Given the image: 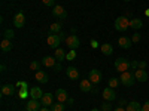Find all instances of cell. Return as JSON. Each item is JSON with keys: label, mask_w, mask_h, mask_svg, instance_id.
Segmentation results:
<instances>
[{"label": "cell", "mask_w": 149, "mask_h": 111, "mask_svg": "<svg viewBox=\"0 0 149 111\" xmlns=\"http://www.w3.org/2000/svg\"><path fill=\"white\" fill-rule=\"evenodd\" d=\"M42 96H43V92H42V89L40 88H31L30 89V98L31 99H42Z\"/></svg>", "instance_id": "cell-18"}, {"label": "cell", "mask_w": 149, "mask_h": 111, "mask_svg": "<svg viewBox=\"0 0 149 111\" xmlns=\"http://www.w3.org/2000/svg\"><path fill=\"white\" fill-rule=\"evenodd\" d=\"M115 111H127V110H124V108H122V107H118V108H116V110H115Z\"/></svg>", "instance_id": "cell-43"}, {"label": "cell", "mask_w": 149, "mask_h": 111, "mask_svg": "<svg viewBox=\"0 0 149 111\" xmlns=\"http://www.w3.org/2000/svg\"><path fill=\"white\" fill-rule=\"evenodd\" d=\"M127 111H142V107L137 101H133V102H128Z\"/></svg>", "instance_id": "cell-26"}, {"label": "cell", "mask_w": 149, "mask_h": 111, "mask_svg": "<svg viewBox=\"0 0 149 111\" xmlns=\"http://www.w3.org/2000/svg\"><path fill=\"white\" fill-rule=\"evenodd\" d=\"M102 111H110V104H102Z\"/></svg>", "instance_id": "cell-36"}, {"label": "cell", "mask_w": 149, "mask_h": 111, "mask_svg": "<svg viewBox=\"0 0 149 111\" xmlns=\"http://www.w3.org/2000/svg\"><path fill=\"white\" fill-rule=\"evenodd\" d=\"M130 27L137 31V30H140L143 27V21L140 18H133V19H130Z\"/></svg>", "instance_id": "cell-21"}, {"label": "cell", "mask_w": 149, "mask_h": 111, "mask_svg": "<svg viewBox=\"0 0 149 111\" xmlns=\"http://www.w3.org/2000/svg\"><path fill=\"white\" fill-rule=\"evenodd\" d=\"M91 111H102V110H97V108H93Z\"/></svg>", "instance_id": "cell-46"}, {"label": "cell", "mask_w": 149, "mask_h": 111, "mask_svg": "<svg viewBox=\"0 0 149 111\" xmlns=\"http://www.w3.org/2000/svg\"><path fill=\"white\" fill-rule=\"evenodd\" d=\"M142 111H149V101H146V102L142 105Z\"/></svg>", "instance_id": "cell-37"}, {"label": "cell", "mask_w": 149, "mask_h": 111, "mask_svg": "<svg viewBox=\"0 0 149 111\" xmlns=\"http://www.w3.org/2000/svg\"><path fill=\"white\" fill-rule=\"evenodd\" d=\"M88 79H90V82H91V83L98 84V83L102 82V79H103L102 71H100V70H97V68H93V70L90 71V74H88Z\"/></svg>", "instance_id": "cell-6"}, {"label": "cell", "mask_w": 149, "mask_h": 111, "mask_svg": "<svg viewBox=\"0 0 149 111\" xmlns=\"http://www.w3.org/2000/svg\"><path fill=\"white\" fill-rule=\"evenodd\" d=\"M131 40H133V43L140 42V33H134V34H133V37H131Z\"/></svg>", "instance_id": "cell-34"}, {"label": "cell", "mask_w": 149, "mask_h": 111, "mask_svg": "<svg viewBox=\"0 0 149 111\" xmlns=\"http://www.w3.org/2000/svg\"><path fill=\"white\" fill-rule=\"evenodd\" d=\"M30 68H31L33 71H39L40 62H37V61H31V62H30Z\"/></svg>", "instance_id": "cell-32"}, {"label": "cell", "mask_w": 149, "mask_h": 111, "mask_svg": "<svg viewBox=\"0 0 149 111\" xmlns=\"http://www.w3.org/2000/svg\"><path fill=\"white\" fill-rule=\"evenodd\" d=\"M79 89H81V92H93V83L90 82V79L82 80L79 84Z\"/></svg>", "instance_id": "cell-14"}, {"label": "cell", "mask_w": 149, "mask_h": 111, "mask_svg": "<svg viewBox=\"0 0 149 111\" xmlns=\"http://www.w3.org/2000/svg\"><path fill=\"white\" fill-rule=\"evenodd\" d=\"M58 62V61L55 59V56H43L42 59V64L45 67H49V68H54V65Z\"/></svg>", "instance_id": "cell-19"}, {"label": "cell", "mask_w": 149, "mask_h": 111, "mask_svg": "<svg viewBox=\"0 0 149 111\" xmlns=\"http://www.w3.org/2000/svg\"><path fill=\"white\" fill-rule=\"evenodd\" d=\"M0 70H2V73H3V71H6V65H5V64H2V67H0Z\"/></svg>", "instance_id": "cell-42"}, {"label": "cell", "mask_w": 149, "mask_h": 111, "mask_svg": "<svg viewBox=\"0 0 149 111\" xmlns=\"http://www.w3.org/2000/svg\"><path fill=\"white\" fill-rule=\"evenodd\" d=\"M139 67V62H137V61H133V62H131V68H137Z\"/></svg>", "instance_id": "cell-39"}, {"label": "cell", "mask_w": 149, "mask_h": 111, "mask_svg": "<svg viewBox=\"0 0 149 111\" xmlns=\"http://www.w3.org/2000/svg\"><path fill=\"white\" fill-rule=\"evenodd\" d=\"M17 86L19 88V90H18V96L21 98V99H24V98L30 96V89H29V84H27L26 82H18Z\"/></svg>", "instance_id": "cell-5"}, {"label": "cell", "mask_w": 149, "mask_h": 111, "mask_svg": "<svg viewBox=\"0 0 149 111\" xmlns=\"http://www.w3.org/2000/svg\"><path fill=\"white\" fill-rule=\"evenodd\" d=\"M0 49H2V52H9L10 49H12V43H10V40H6V39H3L2 40V43H0Z\"/></svg>", "instance_id": "cell-24"}, {"label": "cell", "mask_w": 149, "mask_h": 111, "mask_svg": "<svg viewBox=\"0 0 149 111\" xmlns=\"http://www.w3.org/2000/svg\"><path fill=\"white\" fill-rule=\"evenodd\" d=\"M145 67H146V62H145V61H142V62H139V68H140V70H143Z\"/></svg>", "instance_id": "cell-40"}, {"label": "cell", "mask_w": 149, "mask_h": 111, "mask_svg": "<svg viewBox=\"0 0 149 111\" xmlns=\"http://www.w3.org/2000/svg\"><path fill=\"white\" fill-rule=\"evenodd\" d=\"M131 67V62H128V59L125 58H118L115 61V68L119 71V73H124V71H128V68Z\"/></svg>", "instance_id": "cell-3"}, {"label": "cell", "mask_w": 149, "mask_h": 111, "mask_svg": "<svg viewBox=\"0 0 149 111\" xmlns=\"http://www.w3.org/2000/svg\"><path fill=\"white\" fill-rule=\"evenodd\" d=\"M134 77H136V80H137V82H146L148 80V73L145 70L137 68V70L134 71Z\"/></svg>", "instance_id": "cell-17"}, {"label": "cell", "mask_w": 149, "mask_h": 111, "mask_svg": "<svg viewBox=\"0 0 149 111\" xmlns=\"http://www.w3.org/2000/svg\"><path fill=\"white\" fill-rule=\"evenodd\" d=\"M55 59L58 61V62H61V61L66 59V52H64L61 47H57V49H55Z\"/></svg>", "instance_id": "cell-25"}, {"label": "cell", "mask_w": 149, "mask_h": 111, "mask_svg": "<svg viewBox=\"0 0 149 111\" xmlns=\"http://www.w3.org/2000/svg\"><path fill=\"white\" fill-rule=\"evenodd\" d=\"M74 58H76V51H73V49H70L69 53H66V59H67V61H73Z\"/></svg>", "instance_id": "cell-31"}, {"label": "cell", "mask_w": 149, "mask_h": 111, "mask_svg": "<svg viewBox=\"0 0 149 111\" xmlns=\"http://www.w3.org/2000/svg\"><path fill=\"white\" fill-rule=\"evenodd\" d=\"M15 93V86L12 84H3L2 86V95L3 96H10Z\"/></svg>", "instance_id": "cell-20"}, {"label": "cell", "mask_w": 149, "mask_h": 111, "mask_svg": "<svg viewBox=\"0 0 149 111\" xmlns=\"http://www.w3.org/2000/svg\"><path fill=\"white\" fill-rule=\"evenodd\" d=\"M49 31H51V34H60V33H61V24H60V22H54V24H51V27H49Z\"/></svg>", "instance_id": "cell-27"}, {"label": "cell", "mask_w": 149, "mask_h": 111, "mask_svg": "<svg viewBox=\"0 0 149 111\" xmlns=\"http://www.w3.org/2000/svg\"><path fill=\"white\" fill-rule=\"evenodd\" d=\"M131 43H133V40L128 39V37H125V36L119 37V40H118V45H119V47H122V49H130V47H131Z\"/></svg>", "instance_id": "cell-13"}, {"label": "cell", "mask_w": 149, "mask_h": 111, "mask_svg": "<svg viewBox=\"0 0 149 111\" xmlns=\"http://www.w3.org/2000/svg\"><path fill=\"white\" fill-rule=\"evenodd\" d=\"M66 74H67V77L72 79V80H78L79 79V71L76 67H69L66 70Z\"/></svg>", "instance_id": "cell-15"}, {"label": "cell", "mask_w": 149, "mask_h": 111, "mask_svg": "<svg viewBox=\"0 0 149 111\" xmlns=\"http://www.w3.org/2000/svg\"><path fill=\"white\" fill-rule=\"evenodd\" d=\"M40 105H42V102H39L37 99H30L26 104V108H27V111H40Z\"/></svg>", "instance_id": "cell-11"}, {"label": "cell", "mask_w": 149, "mask_h": 111, "mask_svg": "<svg viewBox=\"0 0 149 111\" xmlns=\"http://www.w3.org/2000/svg\"><path fill=\"white\" fill-rule=\"evenodd\" d=\"M64 104L63 102H58V104H52L51 105V111H64Z\"/></svg>", "instance_id": "cell-28"}, {"label": "cell", "mask_w": 149, "mask_h": 111, "mask_svg": "<svg viewBox=\"0 0 149 111\" xmlns=\"http://www.w3.org/2000/svg\"><path fill=\"white\" fill-rule=\"evenodd\" d=\"M34 80H37L39 83H46L48 82V74L45 71H36V76H34Z\"/></svg>", "instance_id": "cell-22"}, {"label": "cell", "mask_w": 149, "mask_h": 111, "mask_svg": "<svg viewBox=\"0 0 149 111\" xmlns=\"http://www.w3.org/2000/svg\"><path fill=\"white\" fill-rule=\"evenodd\" d=\"M100 51L104 53V55H112L113 53V46H112L110 43H103L100 46Z\"/></svg>", "instance_id": "cell-23"}, {"label": "cell", "mask_w": 149, "mask_h": 111, "mask_svg": "<svg viewBox=\"0 0 149 111\" xmlns=\"http://www.w3.org/2000/svg\"><path fill=\"white\" fill-rule=\"evenodd\" d=\"M102 95H103V99L104 101H115V98H116V93H115V89H112V88H107L102 92Z\"/></svg>", "instance_id": "cell-9"}, {"label": "cell", "mask_w": 149, "mask_h": 111, "mask_svg": "<svg viewBox=\"0 0 149 111\" xmlns=\"http://www.w3.org/2000/svg\"><path fill=\"white\" fill-rule=\"evenodd\" d=\"M113 25H115V30H116V31L124 33V31H127L128 27H130V19H128L127 16H119V18H116V21H115Z\"/></svg>", "instance_id": "cell-1"}, {"label": "cell", "mask_w": 149, "mask_h": 111, "mask_svg": "<svg viewBox=\"0 0 149 111\" xmlns=\"http://www.w3.org/2000/svg\"><path fill=\"white\" fill-rule=\"evenodd\" d=\"M145 15H146V16H149V9H146V10H145Z\"/></svg>", "instance_id": "cell-45"}, {"label": "cell", "mask_w": 149, "mask_h": 111, "mask_svg": "<svg viewBox=\"0 0 149 111\" xmlns=\"http://www.w3.org/2000/svg\"><path fill=\"white\" fill-rule=\"evenodd\" d=\"M3 37L6 40H12L15 37V33L12 31V30H5V33H3Z\"/></svg>", "instance_id": "cell-30"}, {"label": "cell", "mask_w": 149, "mask_h": 111, "mask_svg": "<svg viewBox=\"0 0 149 111\" xmlns=\"http://www.w3.org/2000/svg\"><path fill=\"white\" fill-rule=\"evenodd\" d=\"M58 36H60V40H61V42H63V40L66 42V39H67V37H66V34H64V33H60Z\"/></svg>", "instance_id": "cell-38"}, {"label": "cell", "mask_w": 149, "mask_h": 111, "mask_svg": "<svg viewBox=\"0 0 149 111\" xmlns=\"http://www.w3.org/2000/svg\"><path fill=\"white\" fill-rule=\"evenodd\" d=\"M124 2H131V0H124Z\"/></svg>", "instance_id": "cell-47"}, {"label": "cell", "mask_w": 149, "mask_h": 111, "mask_svg": "<svg viewBox=\"0 0 149 111\" xmlns=\"http://www.w3.org/2000/svg\"><path fill=\"white\" fill-rule=\"evenodd\" d=\"M91 46H93V47H98V43H97V40H91Z\"/></svg>", "instance_id": "cell-41"}, {"label": "cell", "mask_w": 149, "mask_h": 111, "mask_svg": "<svg viewBox=\"0 0 149 111\" xmlns=\"http://www.w3.org/2000/svg\"><path fill=\"white\" fill-rule=\"evenodd\" d=\"M55 96H57V101L58 102H67L69 101V95H67V92L64 90V89H57V92H55Z\"/></svg>", "instance_id": "cell-12"}, {"label": "cell", "mask_w": 149, "mask_h": 111, "mask_svg": "<svg viewBox=\"0 0 149 111\" xmlns=\"http://www.w3.org/2000/svg\"><path fill=\"white\" fill-rule=\"evenodd\" d=\"M61 68H63V67H61V62H57V64L54 65V68H52V70L58 73V71H61Z\"/></svg>", "instance_id": "cell-35"}, {"label": "cell", "mask_w": 149, "mask_h": 111, "mask_svg": "<svg viewBox=\"0 0 149 111\" xmlns=\"http://www.w3.org/2000/svg\"><path fill=\"white\" fill-rule=\"evenodd\" d=\"M119 83H121V82H119V79H116V77H112V79L109 80V88H112V89H116Z\"/></svg>", "instance_id": "cell-29"}, {"label": "cell", "mask_w": 149, "mask_h": 111, "mask_svg": "<svg viewBox=\"0 0 149 111\" xmlns=\"http://www.w3.org/2000/svg\"><path fill=\"white\" fill-rule=\"evenodd\" d=\"M46 43L49 45V47L57 49V47H58V45L61 43L60 36H58V34H49V36H48V39H46Z\"/></svg>", "instance_id": "cell-8"}, {"label": "cell", "mask_w": 149, "mask_h": 111, "mask_svg": "<svg viewBox=\"0 0 149 111\" xmlns=\"http://www.w3.org/2000/svg\"><path fill=\"white\" fill-rule=\"evenodd\" d=\"M54 104V95L52 93H43L42 96V105L43 107H51Z\"/></svg>", "instance_id": "cell-16"}, {"label": "cell", "mask_w": 149, "mask_h": 111, "mask_svg": "<svg viewBox=\"0 0 149 111\" xmlns=\"http://www.w3.org/2000/svg\"><path fill=\"white\" fill-rule=\"evenodd\" d=\"M42 3H43L45 6H51V8H54V6H55V0H42Z\"/></svg>", "instance_id": "cell-33"}, {"label": "cell", "mask_w": 149, "mask_h": 111, "mask_svg": "<svg viewBox=\"0 0 149 111\" xmlns=\"http://www.w3.org/2000/svg\"><path fill=\"white\" fill-rule=\"evenodd\" d=\"M52 15H54L55 18H60V19H66V18H67V12H66V9H64L63 6L57 5V6H54V9H52Z\"/></svg>", "instance_id": "cell-7"}, {"label": "cell", "mask_w": 149, "mask_h": 111, "mask_svg": "<svg viewBox=\"0 0 149 111\" xmlns=\"http://www.w3.org/2000/svg\"><path fill=\"white\" fill-rule=\"evenodd\" d=\"M66 45L69 46V49H73V51H76V49L81 46V40L76 34H72L66 39Z\"/></svg>", "instance_id": "cell-4"}, {"label": "cell", "mask_w": 149, "mask_h": 111, "mask_svg": "<svg viewBox=\"0 0 149 111\" xmlns=\"http://www.w3.org/2000/svg\"><path fill=\"white\" fill-rule=\"evenodd\" d=\"M40 111H51V110H48L46 107H43V108H40Z\"/></svg>", "instance_id": "cell-44"}, {"label": "cell", "mask_w": 149, "mask_h": 111, "mask_svg": "<svg viewBox=\"0 0 149 111\" xmlns=\"http://www.w3.org/2000/svg\"><path fill=\"white\" fill-rule=\"evenodd\" d=\"M119 82H121L124 86H133L134 82H136V77H134L133 73L124 71V73H121V76H119Z\"/></svg>", "instance_id": "cell-2"}, {"label": "cell", "mask_w": 149, "mask_h": 111, "mask_svg": "<svg viewBox=\"0 0 149 111\" xmlns=\"http://www.w3.org/2000/svg\"><path fill=\"white\" fill-rule=\"evenodd\" d=\"M24 24H26V16H24L22 12H18L14 16V25L17 28H21V27H24Z\"/></svg>", "instance_id": "cell-10"}]
</instances>
